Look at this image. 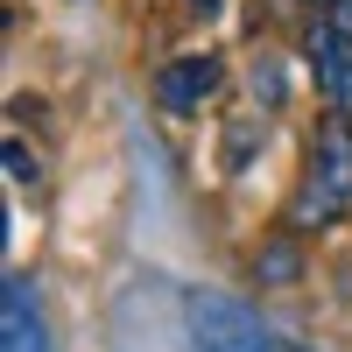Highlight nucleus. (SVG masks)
Returning a JSON list of instances; mask_svg holds the SVG:
<instances>
[{"label": "nucleus", "instance_id": "obj_1", "mask_svg": "<svg viewBox=\"0 0 352 352\" xmlns=\"http://www.w3.org/2000/svg\"><path fill=\"white\" fill-rule=\"evenodd\" d=\"M345 204H352V120L331 113V120L310 134V162H303V184L289 197L282 226L289 232H324Z\"/></svg>", "mask_w": 352, "mask_h": 352}, {"label": "nucleus", "instance_id": "obj_2", "mask_svg": "<svg viewBox=\"0 0 352 352\" xmlns=\"http://www.w3.org/2000/svg\"><path fill=\"white\" fill-rule=\"evenodd\" d=\"M184 324L197 352H289L240 296H219V289H184Z\"/></svg>", "mask_w": 352, "mask_h": 352}, {"label": "nucleus", "instance_id": "obj_3", "mask_svg": "<svg viewBox=\"0 0 352 352\" xmlns=\"http://www.w3.org/2000/svg\"><path fill=\"white\" fill-rule=\"evenodd\" d=\"M226 85V56L219 50H184V56H169V64L148 78V92L162 113H176V120H190V113H204V99H212Z\"/></svg>", "mask_w": 352, "mask_h": 352}, {"label": "nucleus", "instance_id": "obj_4", "mask_svg": "<svg viewBox=\"0 0 352 352\" xmlns=\"http://www.w3.org/2000/svg\"><path fill=\"white\" fill-rule=\"evenodd\" d=\"M303 56H310V78H317V99H324V113H338V120H352V36L317 14L310 36H303Z\"/></svg>", "mask_w": 352, "mask_h": 352}, {"label": "nucleus", "instance_id": "obj_5", "mask_svg": "<svg viewBox=\"0 0 352 352\" xmlns=\"http://www.w3.org/2000/svg\"><path fill=\"white\" fill-rule=\"evenodd\" d=\"M0 352H50V324L28 275H8V289H0Z\"/></svg>", "mask_w": 352, "mask_h": 352}, {"label": "nucleus", "instance_id": "obj_6", "mask_svg": "<svg viewBox=\"0 0 352 352\" xmlns=\"http://www.w3.org/2000/svg\"><path fill=\"white\" fill-rule=\"evenodd\" d=\"M254 275H268V282H296V275H303V254L289 247V240H275L268 254L254 261Z\"/></svg>", "mask_w": 352, "mask_h": 352}, {"label": "nucleus", "instance_id": "obj_7", "mask_svg": "<svg viewBox=\"0 0 352 352\" xmlns=\"http://www.w3.org/2000/svg\"><path fill=\"white\" fill-rule=\"evenodd\" d=\"M8 176H14L21 190H28V184H43V162L28 155V141H21V134H8Z\"/></svg>", "mask_w": 352, "mask_h": 352}, {"label": "nucleus", "instance_id": "obj_8", "mask_svg": "<svg viewBox=\"0 0 352 352\" xmlns=\"http://www.w3.org/2000/svg\"><path fill=\"white\" fill-rule=\"evenodd\" d=\"M184 8H190V14L204 21V14H219V0H184Z\"/></svg>", "mask_w": 352, "mask_h": 352}, {"label": "nucleus", "instance_id": "obj_9", "mask_svg": "<svg viewBox=\"0 0 352 352\" xmlns=\"http://www.w3.org/2000/svg\"><path fill=\"white\" fill-rule=\"evenodd\" d=\"M296 8H310V14H331V8H338V0H296Z\"/></svg>", "mask_w": 352, "mask_h": 352}, {"label": "nucleus", "instance_id": "obj_10", "mask_svg": "<svg viewBox=\"0 0 352 352\" xmlns=\"http://www.w3.org/2000/svg\"><path fill=\"white\" fill-rule=\"evenodd\" d=\"M64 8H78V0H64Z\"/></svg>", "mask_w": 352, "mask_h": 352}]
</instances>
